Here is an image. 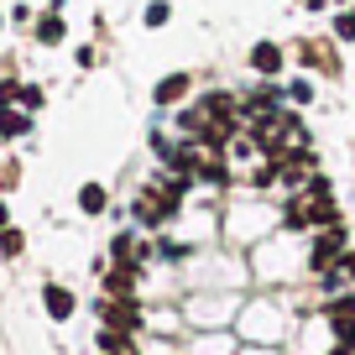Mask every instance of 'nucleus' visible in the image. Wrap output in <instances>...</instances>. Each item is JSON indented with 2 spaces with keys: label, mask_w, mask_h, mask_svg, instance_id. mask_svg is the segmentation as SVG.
Here are the masks:
<instances>
[{
  "label": "nucleus",
  "mask_w": 355,
  "mask_h": 355,
  "mask_svg": "<svg viewBox=\"0 0 355 355\" xmlns=\"http://www.w3.org/2000/svg\"><path fill=\"white\" fill-rule=\"evenodd\" d=\"M0 26H6V16H0Z\"/></svg>",
  "instance_id": "nucleus-21"
},
{
  "label": "nucleus",
  "mask_w": 355,
  "mask_h": 355,
  "mask_svg": "<svg viewBox=\"0 0 355 355\" xmlns=\"http://www.w3.org/2000/svg\"><path fill=\"white\" fill-rule=\"evenodd\" d=\"M340 272H345V277H350V282H355V245H350V251H345V256H340Z\"/></svg>",
  "instance_id": "nucleus-18"
},
{
  "label": "nucleus",
  "mask_w": 355,
  "mask_h": 355,
  "mask_svg": "<svg viewBox=\"0 0 355 355\" xmlns=\"http://www.w3.org/2000/svg\"><path fill=\"white\" fill-rule=\"evenodd\" d=\"M42 309L53 313L58 324H63V319H73L78 298H73V293H68V288H58V282H47V288H42Z\"/></svg>",
  "instance_id": "nucleus-6"
},
{
  "label": "nucleus",
  "mask_w": 355,
  "mask_h": 355,
  "mask_svg": "<svg viewBox=\"0 0 355 355\" xmlns=\"http://www.w3.org/2000/svg\"><path fill=\"white\" fill-rule=\"evenodd\" d=\"M293 53H298V63H309V68H319V73H340V58H334V47L329 53H324V42H298L293 47Z\"/></svg>",
  "instance_id": "nucleus-5"
},
{
  "label": "nucleus",
  "mask_w": 355,
  "mask_h": 355,
  "mask_svg": "<svg viewBox=\"0 0 355 355\" xmlns=\"http://www.w3.org/2000/svg\"><path fill=\"white\" fill-rule=\"evenodd\" d=\"M329 32H334V42H355V6H345V11H334Z\"/></svg>",
  "instance_id": "nucleus-12"
},
{
  "label": "nucleus",
  "mask_w": 355,
  "mask_h": 355,
  "mask_svg": "<svg viewBox=\"0 0 355 355\" xmlns=\"http://www.w3.org/2000/svg\"><path fill=\"white\" fill-rule=\"evenodd\" d=\"M245 68H251V73H261V78L288 73V47H282V42H272V37H261V42H251V47H245Z\"/></svg>",
  "instance_id": "nucleus-2"
},
{
  "label": "nucleus",
  "mask_w": 355,
  "mask_h": 355,
  "mask_svg": "<svg viewBox=\"0 0 355 355\" xmlns=\"http://www.w3.org/2000/svg\"><path fill=\"white\" fill-rule=\"evenodd\" d=\"M73 58H78V68H94V63H100V53H94V47H78Z\"/></svg>",
  "instance_id": "nucleus-17"
},
{
  "label": "nucleus",
  "mask_w": 355,
  "mask_h": 355,
  "mask_svg": "<svg viewBox=\"0 0 355 355\" xmlns=\"http://www.w3.org/2000/svg\"><path fill=\"white\" fill-rule=\"evenodd\" d=\"M78 209H84V214H105V209H110L105 183H84V189H78Z\"/></svg>",
  "instance_id": "nucleus-8"
},
{
  "label": "nucleus",
  "mask_w": 355,
  "mask_h": 355,
  "mask_svg": "<svg viewBox=\"0 0 355 355\" xmlns=\"http://www.w3.org/2000/svg\"><path fill=\"white\" fill-rule=\"evenodd\" d=\"M350 251V245H345V225H329V230H319L313 235V245H309V266L313 272H329V266H340V256Z\"/></svg>",
  "instance_id": "nucleus-1"
},
{
  "label": "nucleus",
  "mask_w": 355,
  "mask_h": 355,
  "mask_svg": "<svg viewBox=\"0 0 355 355\" xmlns=\"http://www.w3.org/2000/svg\"><path fill=\"white\" fill-rule=\"evenodd\" d=\"M141 21L157 32V26H167V21H173V6H167V0H152V6L141 11Z\"/></svg>",
  "instance_id": "nucleus-14"
},
{
  "label": "nucleus",
  "mask_w": 355,
  "mask_h": 355,
  "mask_svg": "<svg viewBox=\"0 0 355 355\" xmlns=\"http://www.w3.org/2000/svg\"><path fill=\"white\" fill-rule=\"evenodd\" d=\"M32 32H37V47H58L68 37V21H63V11H42Z\"/></svg>",
  "instance_id": "nucleus-7"
},
{
  "label": "nucleus",
  "mask_w": 355,
  "mask_h": 355,
  "mask_svg": "<svg viewBox=\"0 0 355 355\" xmlns=\"http://www.w3.org/2000/svg\"><path fill=\"white\" fill-rule=\"evenodd\" d=\"M313 94H319V84H313V78H309V73H298V78H288V100H293V105H298V110H303V105H313Z\"/></svg>",
  "instance_id": "nucleus-10"
},
{
  "label": "nucleus",
  "mask_w": 355,
  "mask_h": 355,
  "mask_svg": "<svg viewBox=\"0 0 355 355\" xmlns=\"http://www.w3.org/2000/svg\"><path fill=\"white\" fill-rule=\"evenodd\" d=\"M42 100H47V94H42L37 84H21V110H26V115H32V110H42Z\"/></svg>",
  "instance_id": "nucleus-15"
},
{
  "label": "nucleus",
  "mask_w": 355,
  "mask_h": 355,
  "mask_svg": "<svg viewBox=\"0 0 355 355\" xmlns=\"http://www.w3.org/2000/svg\"><path fill=\"white\" fill-rule=\"evenodd\" d=\"M16 100H21V84H16V78H6V84H0V110H11Z\"/></svg>",
  "instance_id": "nucleus-16"
},
{
  "label": "nucleus",
  "mask_w": 355,
  "mask_h": 355,
  "mask_svg": "<svg viewBox=\"0 0 355 355\" xmlns=\"http://www.w3.org/2000/svg\"><path fill=\"white\" fill-rule=\"evenodd\" d=\"M340 6H350V0H340Z\"/></svg>",
  "instance_id": "nucleus-20"
},
{
  "label": "nucleus",
  "mask_w": 355,
  "mask_h": 355,
  "mask_svg": "<svg viewBox=\"0 0 355 355\" xmlns=\"http://www.w3.org/2000/svg\"><path fill=\"white\" fill-rule=\"evenodd\" d=\"M26 131H32V115L26 110H0V141H16Z\"/></svg>",
  "instance_id": "nucleus-9"
},
{
  "label": "nucleus",
  "mask_w": 355,
  "mask_h": 355,
  "mask_svg": "<svg viewBox=\"0 0 355 355\" xmlns=\"http://www.w3.org/2000/svg\"><path fill=\"white\" fill-rule=\"evenodd\" d=\"M189 89H193V73H162L157 89H152V105L157 110H173V105L189 100Z\"/></svg>",
  "instance_id": "nucleus-4"
},
{
  "label": "nucleus",
  "mask_w": 355,
  "mask_h": 355,
  "mask_svg": "<svg viewBox=\"0 0 355 355\" xmlns=\"http://www.w3.org/2000/svg\"><path fill=\"white\" fill-rule=\"evenodd\" d=\"M21 251H26V235L6 225V230H0V256H6V261H16V256H21Z\"/></svg>",
  "instance_id": "nucleus-13"
},
{
  "label": "nucleus",
  "mask_w": 355,
  "mask_h": 355,
  "mask_svg": "<svg viewBox=\"0 0 355 355\" xmlns=\"http://www.w3.org/2000/svg\"><path fill=\"white\" fill-rule=\"evenodd\" d=\"M324 319H355V293H334L329 303H324Z\"/></svg>",
  "instance_id": "nucleus-11"
},
{
  "label": "nucleus",
  "mask_w": 355,
  "mask_h": 355,
  "mask_svg": "<svg viewBox=\"0 0 355 355\" xmlns=\"http://www.w3.org/2000/svg\"><path fill=\"white\" fill-rule=\"evenodd\" d=\"M100 319H105V329H121V334L141 329V309H136V298H105L100 303Z\"/></svg>",
  "instance_id": "nucleus-3"
},
{
  "label": "nucleus",
  "mask_w": 355,
  "mask_h": 355,
  "mask_svg": "<svg viewBox=\"0 0 355 355\" xmlns=\"http://www.w3.org/2000/svg\"><path fill=\"white\" fill-rule=\"evenodd\" d=\"M6 225H11V209H6V199H0V230H6Z\"/></svg>",
  "instance_id": "nucleus-19"
}]
</instances>
